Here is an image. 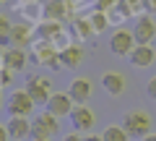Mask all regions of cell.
<instances>
[{"instance_id":"6da1fadb","label":"cell","mask_w":156,"mask_h":141,"mask_svg":"<svg viewBox=\"0 0 156 141\" xmlns=\"http://www.w3.org/2000/svg\"><path fill=\"white\" fill-rule=\"evenodd\" d=\"M122 128L135 139H146L151 133V115L143 113V110H130L122 118Z\"/></svg>"},{"instance_id":"7a4b0ae2","label":"cell","mask_w":156,"mask_h":141,"mask_svg":"<svg viewBox=\"0 0 156 141\" xmlns=\"http://www.w3.org/2000/svg\"><path fill=\"white\" fill-rule=\"evenodd\" d=\"M34 107H37V102L29 97L26 89L13 91L11 99H8V115H11V118H29V115L34 113Z\"/></svg>"},{"instance_id":"3957f363","label":"cell","mask_w":156,"mask_h":141,"mask_svg":"<svg viewBox=\"0 0 156 141\" xmlns=\"http://www.w3.org/2000/svg\"><path fill=\"white\" fill-rule=\"evenodd\" d=\"M23 89L29 91V97H31L37 105H47V102H50V97L55 94V91H52V84H50V79H47V76H29Z\"/></svg>"},{"instance_id":"277c9868","label":"cell","mask_w":156,"mask_h":141,"mask_svg":"<svg viewBox=\"0 0 156 141\" xmlns=\"http://www.w3.org/2000/svg\"><path fill=\"white\" fill-rule=\"evenodd\" d=\"M109 50H112V55H117V58H130L133 50H135L133 32H130V29H117L109 37Z\"/></svg>"},{"instance_id":"5b68a950","label":"cell","mask_w":156,"mask_h":141,"mask_svg":"<svg viewBox=\"0 0 156 141\" xmlns=\"http://www.w3.org/2000/svg\"><path fill=\"white\" fill-rule=\"evenodd\" d=\"M57 131H60V125H57L55 115H50L47 110L34 115V120H31V136L34 139H52Z\"/></svg>"},{"instance_id":"8992f818","label":"cell","mask_w":156,"mask_h":141,"mask_svg":"<svg viewBox=\"0 0 156 141\" xmlns=\"http://www.w3.org/2000/svg\"><path fill=\"white\" fill-rule=\"evenodd\" d=\"M73 99L68 97V91H55V94L50 97V102L44 105V110L50 115H55V118H70V113H73Z\"/></svg>"},{"instance_id":"52a82bcc","label":"cell","mask_w":156,"mask_h":141,"mask_svg":"<svg viewBox=\"0 0 156 141\" xmlns=\"http://www.w3.org/2000/svg\"><path fill=\"white\" fill-rule=\"evenodd\" d=\"M133 37H135V45H151L156 37V24L151 16H138V21H135V29H133Z\"/></svg>"},{"instance_id":"ba28073f","label":"cell","mask_w":156,"mask_h":141,"mask_svg":"<svg viewBox=\"0 0 156 141\" xmlns=\"http://www.w3.org/2000/svg\"><path fill=\"white\" fill-rule=\"evenodd\" d=\"M42 16H44V21H62L65 16L73 18L70 0H47L44 6H42Z\"/></svg>"},{"instance_id":"9c48e42d","label":"cell","mask_w":156,"mask_h":141,"mask_svg":"<svg viewBox=\"0 0 156 141\" xmlns=\"http://www.w3.org/2000/svg\"><path fill=\"white\" fill-rule=\"evenodd\" d=\"M70 123H73L76 131H89V128H94L96 115H94V110H89L86 105H76L73 113H70Z\"/></svg>"},{"instance_id":"30bf717a","label":"cell","mask_w":156,"mask_h":141,"mask_svg":"<svg viewBox=\"0 0 156 141\" xmlns=\"http://www.w3.org/2000/svg\"><path fill=\"white\" fill-rule=\"evenodd\" d=\"M101 89L109 97H120L125 91V76L120 73V71H107V73L101 76Z\"/></svg>"},{"instance_id":"8fae6325","label":"cell","mask_w":156,"mask_h":141,"mask_svg":"<svg viewBox=\"0 0 156 141\" xmlns=\"http://www.w3.org/2000/svg\"><path fill=\"white\" fill-rule=\"evenodd\" d=\"M68 97L73 99V105H86L91 97V84L86 79H73L68 84Z\"/></svg>"},{"instance_id":"7c38bea8","label":"cell","mask_w":156,"mask_h":141,"mask_svg":"<svg viewBox=\"0 0 156 141\" xmlns=\"http://www.w3.org/2000/svg\"><path fill=\"white\" fill-rule=\"evenodd\" d=\"M60 52L55 50V45L52 42H47V39H39L37 45H34V50H31V63H39V65H47V63L52 60V58H57Z\"/></svg>"},{"instance_id":"4fadbf2b","label":"cell","mask_w":156,"mask_h":141,"mask_svg":"<svg viewBox=\"0 0 156 141\" xmlns=\"http://www.w3.org/2000/svg\"><path fill=\"white\" fill-rule=\"evenodd\" d=\"M31 26L29 24H13L11 26V34H8V39H11V47H18L23 50L26 45H31Z\"/></svg>"},{"instance_id":"5bb4252c","label":"cell","mask_w":156,"mask_h":141,"mask_svg":"<svg viewBox=\"0 0 156 141\" xmlns=\"http://www.w3.org/2000/svg\"><path fill=\"white\" fill-rule=\"evenodd\" d=\"M154 60H156V50H154L151 45H135L133 55H130L133 68H148Z\"/></svg>"},{"instance_id":"9a60e30c","label":"cell","mask_w":156,"mask_h":141,"mask_svg":"<svg viewBox=\"0 0 156 141\" xmlns=\"http://www.w3.org/2000/svg\"><path fill=\"white\" fill-rule=\"evenodd\" d=\"M5 128H8L11 141H21V139H26V136L31 133V123H29L26 118H11L5 123Z\"/></svg>"},{"instance_id":"2e32d148","label":"cell","mask_w":156,"mask_h":141,"mask_svg":"<svg viewBox=\"0 0 156 141\" xmlns=\"http://www.w3.org/2000/svg\"><path fill=\"white\" fill-rule=\"evenodd\" d=\"M26 52L23 50H18V47H8L5 50V55H3V65L8 68V71H13V73H16V71H21L23 65H26Z\"/></svg>"},{"instance_id":"e0dca14e","label":"cell","mask_w":156,"mask_h":141,"mask_svg":"<svg viewBox=\"0 0 156 141\" xmlns=\"http://www.w3.org/2000/svg\"><path fill=\"white\" fill-rule=\"evenodd\" d=\"M81 60H83V47L81 45H68L60 50L62 68H76V65H81Z\"/></svg>"},{"instance_id":"ac0fdd59","label":"cell","mask_w":156,"mask_h":141,"mask_svg":"<svg viewBox=\"0 0 156 141\" xmlns=\"http://www.w3.org/2000/svg\"><path fill=\"white\" fill-rule=\"evenodd\" d=\"M39 39H47V42H55L62 37V21H42L37 26Z\"/></svg>"},{"instance_id":"d6986e66","label":"cell","mask_w":156,"mask_h":141,"mask_svg":"<svg viewBox=\"0 0 156 141\" xmlns=\"http://www.w3.org/2000/svg\"><path fill=\"white\" fill-rule=\"evenodd\" d=\"M101 139L104 141H128L130 133L122 128V125H107V128L101 131Z\"/></svg>"},{"instance_id":"ffe728a7","label":"cell","mask_w":156,"mask_h":141,"mask_svg":"<svg viewBox=\"0 0 156 141\" xmlns=\"http://www.w3.org/2000/svg\"><path fill=\"white\" fill-rule=\"evenodd\" d=\"M89 21H91V26H94V34L104 32V29L109 26V16H107V13H101V11H94V13L89 16Z\"/></svg>"},{"instance_id":"44dd1931","label":"cell","mask_w":156,"mask_h":141,"mask_svg":"<svg viewBox=\"0 0 156 141\" xmlns=\"http://www.w3.org/2000/svg\"><path fill=\"white\" fill-rule=\"evenodd\" d=\"M11 26H13V24L8 21L3 13H0V47H5V50L11 47V39H8V34H11Z\"/></svg>"},{"instance_id":"7402d4cb","label":"cell","mask_w":156,"mask_h":141,"mask_svg":"<svg viewBox=\"0 0 156 141\" xmlns=\"http://www.w3.org/2000/svg\"><path fill=\"white\" fill-rule=\"evenodd\" d=\"M73 29H76L78 32V37H91V34H94V26H91V21L89 18H76V21H73Z\"/></svg>"},{"instance_id":"603a6c76","label":"cell","mask_w":156,"mask_h":141,"mask_svg":"<svg viewBox=\"0 0 156 141\" xmlns=\"http://www.w3.org/2000/svg\"><path fill=\"white\" fill-rule=\"evenodd\" d=\"M39 13H42V11H39L34 3H21V16L23 18H31V21H34V18H39Z\"/></svg>"},{"instance_id":"cb8c5ba5","label":"cell","mask_w":156,"mask_h":141,"mask_svg":"<svg viewBox=\"0 0 156 141\" xmlns=\"http://www.w3.org/2000/svg\"><path fill=\"white\" fill-rule=\"evenodd\" d=\"M13 81V71H8L5 65H0V86H8Z\"/></svg>"},{"instance_id":"d4e9b609","label":"cell","mask_w":156,"mask_h":141,"mask_svg":"<svg viewBox=\"0 0 156 141\" xmlns=\"http://www.w3.org/2000/svg\"><path fill=\"white\" fill-rule=\"evenodd\" d=\"M94 3H96V11H101V13H107L109 8L117 6V0H94Z\"/></svg>"},{"instance_id":"484cf974","label":"cell","mask_w":156,"mask_h":141,"mask_svg":"<svg viewBox=\"0 0 156 141\" xmlns=\"http://www.w3.org/2000/svg\"><path fill=\"white\" fill-rule=\"evenodd\" d=\"M146 97L156 102V76H154V79H148V84H146Z\"/></svg>"},{"instance_id":"4316f807","label":"cell","mask_w":156,"mask_h":141,"mask_svg":"<svg viewBox=\"0 0 156 141\" xmlns=\"http://www.w3.org/2000/svg\"><path fill=\"white\" fill-rule=\"evenodd\" d=\"M143 8L148 13H156V0H143Z\"/></svg>"},{"instance_id":"83f0119b","label":"cell","mask_w":156,"mask_h":141,"mask_svg":"<svg viewBox=\"0 0 156 141\" xmlns=\"http://www.w3.org/2000/svg\"><path fill=\"white\" fill-rule=\"evenodd\" d=\"M0 141H11V136H8V128L3 123H0Z\"/></svg>"},{"instance_id":"f1b7e54d","label":"cell","mask_w":156,"mask_h":141,"mask_svg":"<svg viewBox=\"0 0 156 141\" xmlns=\"http://www.w3.org/2000/svg\"><path fill=\"white\" fill-rule=\"evenodd\" d=\"M62 141H83V136H78V133H68Z\"/></svg>"},{"instance_id":"f546056e","label":"cell","mask_w":156,"mask_h":141,"mask_svg":"<svg viewBox=\"0 0 156 141\" xmlns=\"http://www.w3.org/2000/svg\"><path fill=\"white\" fill-rule=\"evenodd\" d=\"M83 141H104V139H101V136H94V133H91V136H83Z\"/></svg>"},{"instance_id":"4dcf8cb0","label":"cell","mask_w":156,"mask_h":141,"mask_svg":"<svg viewBox=\"0 0 156 141\" xmlns=\"http://www.w3.org/2000/svg\"><path fill=\"white\" fill-rule=\"evenodd\" d=\"M140 141H156V133H148L146 139H140Z\"/></svg>"},{"instance_id":"1f68e13d","label":"cell","mask_w":156,"mask_h":141,"mask_svg":"<svg viewBox=\"0 0 156 141\" xmlns=\"http://www.w3.org/2000/svg\"><path fill=\"white\" fill-rule=\"evenodd\" d=\"M3 55H5V47H0V63H3Z\"/></svg>"},{"instance_id":"d6a6232c","label":"cell","mask_w":156,"mask_h":141,"mask_svg":"<svg viewBox=\"0 0 156 141\" xmlns=\"http://www.w3.org/2000/svg\"><path fill=\"white\" fill-rule=\"evenodd\" d=\"M34 141H50V139H34Z\"/></svg>"},{"instance_id":"836d02e7","label":"cell","mask_w":156,"mask_h":141,"mask_svg":"<svg viewBox=\"0 0 156 141\" xmlns=\"http://www.w3.org/2000/svg\"><path fill=\"white\" fill-rule=\"evenodd\" d=\"M21 3H34V0H21Z\"/></svg>"},{"instance_id":"e575fe53","label":"cell","mask_w":156,"mask_h":141,"mask_svg":"<svg viewBox=\"0 0 156 141\" xmlns=\"http://www.w3.org/2000/svg\"><path fill=\"white\" fill-rule=\"evenodd\" d=\"M3 3H5V0H0V6H3Z\"/></svg>"},{"instance_id":"d590c367","label":"cell","mask_w":156,"mask_h":141,"mask_svg":"<svg viewBox=\"0 0 156 141\" xmlns=\"http://www.w3.org/2000/svg\"><path fill=\"white\" fill-rule=\"evenodd\" d=\"M0 102H3V94H0Z\"/></svg>"}]
</instances>
